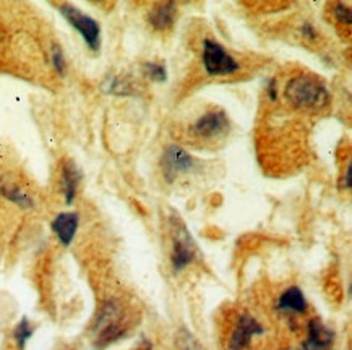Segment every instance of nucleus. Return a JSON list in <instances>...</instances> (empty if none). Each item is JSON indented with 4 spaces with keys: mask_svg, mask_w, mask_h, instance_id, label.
I'll return each instance as SVG.
<instances>
[{
    "mask_svg": "<svg viewBox=\"0 0 352 350\" xmlns=\"http://www.w3.org/2000/svg\"><path fill=\"white\" fill-rule=\"evenodd\" d=\"M266 323L250 310H239L226 326L224 350H261L268 339Z\"/></svg>",
    "mask_w": 352,
    "mask_h": 350,
    "instance_id": "obj_1",
    "label": "nucleus"
},
{
    "mask_svg": "<svg viewBox=\"0 0 352 350\" xmlns=\"http://www.w3.org/2000/svg\"><path fill=\"white\" fill-rule=\"evenodd\" d=\"M127 310L117 299H109L98 312L94 321V345L98 349H106L107 345L117 342L129 331Z\"/></svg>",
    "mask_w": 352,
    "mask_h": 350,
    "instance_id": "obj_2",
    "label": "nucleus"
},
{
    "mask_svg": "<svg viewBox=\"0 0 352 350\" xmlns=\"http://www.w3.org/2000/svg\"><path fill=\"white\" fill-rule=\"evenodd\" d=\"M286 100L297 109L318 110L328 106L329 93L322 80L314 75H297L286 84Z\"/></svg>",
    "mask_w": 352,
    "mask_h": 350,
    "instance_id": "obj_3",
    "label": "nucleus"
},
{
    "mask_svg": "<svg viewBox=\"0 0 352 350\" xmlns=\"http://www.w3.org/2000/svg\"><path fill=\"white\" fill-rule=\"evenodd\" d=\"M229 127L228 114L219 107H213L198 117L188 128V133L197 143H218L228 135Z\"/></svg>",
    "mask_w": 352,
    "mask_h": 350,
    "instance_id": "obj_4",
    "label": "nucleus"
},
{
    "mask_svg": "<svg viewBox=\"0 0 352 350\" xmlns=\"http://www.w3.org/2000/svg\"><path fill=\"white\" fill-rule=\"evenodd\" d=\"M58 10L72 25V28L78 31L83 41L87 43V46L93 52H98L99 47H101V26H99L98 21L85 12H81L80 8L72 5V3H62V5H58Z\"/></svg>",
    "mask_w": 352,
    "mask_h": 350,
    "instance_id": "obj_5",
    "label": "nucleus"
},
{
    "mask_svg": "<svg viewBox=\"0 0 352 350\" xmlns=\"http://www.w3.org/2000/svg\"><path fill=\"white\" fill-rule=\"evenodd\" d=\"M201 62L210 76H228L241 70V64L219 43L213 39L203 41Z\"/></svg>",
    "mask_w": 352,
    "mask_h": 350,
    "instance_id": "obj_6",
    "label": "nucleus"
},
{
    "mask_svg": "<svg viewBox=\"0 0 352 350\" xmlns=\"http://www.w3.org/2000/svg\"><path fill=\"white\" fill-rule=\"evenodd\" d=\"M161 167L166 180L175 182L179 177L187 175L195 169V159L184 148L177 145H169L164 150V152H162Z\"/></svg>",
    "mask_w": 352,
    "mask_h": 350,
    "instance_id": "obj_7",
    "label": "nucleus"
},
{
    "mask_svg": "<svg viewBox=\"0 0 352 350\" xmlns=\"http://www.w3.org/2000/svg\"><path fill=\"white\" fill-rule=\"evenodd\" d=\"M274 312L286 320H296V318L304 316L309 312V303H307L305 294L299 285H289L284 289L274 302Z\"/></svg>",
    "mask_w": 352,
    "mask_h": 350,
    "instance_id": "obj_8",
    "label": "nucleus"
},
{
    "mask_svg": "<svg viewBox=\"0 0 352 350\" xmlns=\"http://www.w3.org/2000/svg\"><path fill=\"white\" fill-rule=\"evenodd\" d=\"M195 244H193L190 233L187 229L180 226V229H175L173 250H170V263H173V269L175 272L184 271L188 268L195 259Z\"/></svg>",
    "mask_w": 352,
    "mask_h": 350,
    "instance_id": "obj_9",
    "label": "nucleus"
},
{
    "mask_svg": "<svg viewBox=\"0 0 352 350\" xmlns=\"http://www.w3.org/2000/svg\"><path fill=\"white\" fill-rule=\"evenodd\" d=\"M305 331L307 334L302 340L300 350H331L335 345V331L323 325L318 318H310L305 325Z\"/></svg>",
    "mask_w": 352,
    "mask_h": 350,
    "instance_id": "obj_10",
    "label": "nucleus"
},
{
    "mask_svg": "<svg viewBox=\"0 0 352 350\" xmlns=\"http://www.w3.org/2000/svg\"><path fill=\"white\" fill-rule=\"evenodd\" d=\"M80 226V218L76 213H60L54 218L51 224L52 232L56 233L57 240L64 246H69L74 242L76 231Z\"/></svg>",
    "mask_w": 352,
    "mask_h": 350,
    "instance_id": "obj_11",
    "label": "nucleus"
},
{
    "mask_svg": "<svg viewBox=\"0 0 352 350\" xmlns=\"http://www.w3.org/2000/svg\"><path fill=\"white\" fill-rule=\"evenodd\" d=\"M81 178H83V174H81L80 167L74 163V161H67V163L62 165L60 187L67 205H72L75 201Z\"/></svg>",
    "mask_w": 352,
    "mask_h": 350,
    "instance_id": "obj_12",
    "label": "nucleus"
},
{
    "mask_svg": "<svg viewBox=\"0 0 352 350\" xmlns=\"http://www.w3.org/2000/svg\"><path fill=\"white\" fill-rule=\"evenodd\" d=\"M175 15H177V7L173 2H162L153 5L148 15V21L156 31H168L173 28Z\"/></svg>",
    "mask_w": 352,
    "mask_h": 350,
    "instance_id": "obj_13",
    "label": "nucleus"
},
{
    "mask_svg": "<svg viewBox=\"0 0 352 350\" xmlns=\"http://www.w3.org/2000/svg\"><path fill=\"white\" fill-rule=\"evenodd\" d=\"M0 193H2L7 200H10L12 203L20 206V208L30 209L34 206V201L28 195V193H26L23 188L15 185V183H12V182H3L2 187H0Z\"/></svg>",
    "mask_w": 352,
    "mask_h": 350,
    "instance_id": "obj_14",
    "label": "nucleus"
},
{
    "mask_svg": "<svg viewBox=\"0 0 352 350\" xmlns=\"http://www.w3.org/2000/svg\"><path fill=\"white\" fill-rule=\"evenodd\" d=\"M33 333H34V327L30 323L28 318H23V320L18 323L15 331H13V339H15L18 349L20 350L25 349L26 342H28Z\"/></svg>",
    "mask_w": 352,
    "mask_h": 350,
    "instance_id": "obj_15",
    "label": "nucleus"
},
{
    "mask_svg": "<svg viewBox=\"0 0 352 350\" xmlns=\"http://www.w3.org/2000/svg\"><path fill=\"white\" fill-rule=\"evenodd\" d=\"M175 347H177V350H205L203 345L185 329L179 333L177 340H175Z\"/></svg>",
    "mask_w": 352,
    "mask_h": 350,
    "instance_id": "obj_16",
    "label": "nucleus"
},
{
    "mask_svg": "<svg viewBox=\"0 0 352 350\" xmlns=\"http://www.w3.org/2000/svg\"><path fill=\"white\" fill-rule=\"evenodd\" d=\"M144 73H146V76L151 82L157 83L166 82V78H168V70H166V67L162 64H156V62H148V64H144Z\"/></svg>",
    "mask_w": 352,
    "mask_h": 350,
    "instance_id": "obj_17",
    "label": "nucleus"
},
{
    "mask_svg": "<svg viewBox=\"0 0 352 350\" xmlns=\"http://www.w3.org/2000/svg\"><path fill=\"white\" fill-rule=\"evenodd\" d=\"M51 57H52V65H54V69H56L57 73L58 75H65L67 60H65L64 51H62V47L58 46V44H54V46H52Z\"/></svg>",
    "mask_w": 352,
    "mask_h": 350,
    "instance_id": "obj_18",
    "label": "nucleus"
},
{
    "mask_svg": "<svg viewBox=\"0 0 352 350\" xmlns=\"http://www.w3.org/2000/svg\"><path fill=\"white\" fill-rule=\"evenodd\" d=\"M333 16L341 26H346V28L351 26V10L344 3H335L333 5Z\"/></svg>",
    "mask_w": 352,
    "mask_h": 350,
    "instance_id": "obj_19",
    "label": "nucleus"
},
{
    "mask_svg": "<svg viewBox=\"0 0 352 350\" xmlns=\"http://www.w3.org/2000/svg\"><path fill=\"white\" fill-rule=\"evenodd\" d=\"M300 31H302V36H304L307 41H317L318 34H317V31H315V28L310 23L302 25Z\"/></svg>",
    "mask_w": 352,
    "mask_h": 350,
    "instance_id": "obj_20",
    "label": "nucleus"
},
{
    "mask_svg": "<svg viewBox=\"0 0 352 350\" xmlns=\"http://www.w3.org/2000/svg\"><path fill=\"white\" fill-rule=\"evenodd\" d=\"M351 174H352L351 164H347V167L344 170V175H342V178H341V187L346 188V190H349V188H351V182H352Z\"/></svg>",
    "mask_w": 352,
    "mask_h": 350,
    "instance_id": "obj_21",
    "label": "nucleus"
},
{
    "mask_svg": "<svg viewBox=\"0 0 352 350\" xmlns=\"http://www.w3.org/2000/svg\"><path fill=\"white\" fill-rule=\"evenodd\" d=\"M268 96H270V100H272V101H276V97H278V89H276V82H274V80H272V82H270Z\"/></svg>",
    "mask_w": 352,
    "mask_h": 350,
    "instance_id": "obj_22",
    "label": "nucleus"
},
{
    "mask_svg": "<svg viewBox=\"0 0 352 350\" xmlns=\"http://www.w3.org/2000/svg\"><path fill=\"white\" fill-rule=\"evenodd\" d=\"M135 350H148V349H135Z\"/></svg>",
    "mask_w": 352,
    "mask_h": 350,
    "instance_id": "obj_23",
    "label": "nucleus"
}]
</instances>
